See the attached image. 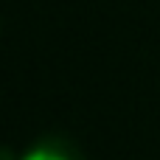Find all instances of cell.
Here are the masks:
<instances>
[{
  "mask_svg": "<svg viewBox=\"0 0 160 160\" xmlns=\"http://www.w3.org/2000/svg\"><path fill=\"white\" fill-rule=\"evenodd\" d=\"M20 160H84V152L62 135H45L31 143V149Z\"/></svg>",
  "mask_w": 160,
  "mask_h": 160,
  "instance_id": "1",
  "label": "cell"
},
{
  "mask_svg": "<svg viewBox=\"0 0 160 160\" xmlns=\"http://www.w3.org/2000/svg\"><path fill=\"white\" fill-rule=\"evenodd\" d=\"M0 160H17V158H14V155H11L6 146H0Z\"/></svg>",
  "mask_w": 160,
  "mask_h": 160,
  "instance_id": "2",
  "label": "cell"
}]
</instances>
